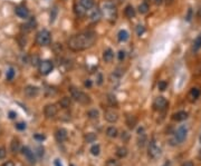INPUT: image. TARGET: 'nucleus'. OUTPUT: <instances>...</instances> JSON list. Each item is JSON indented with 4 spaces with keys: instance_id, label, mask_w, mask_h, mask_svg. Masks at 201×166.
<instances>
[{
    "instance_id": "obj_1",
    "label": "nucleus",
    "mask_w": 201,
    "mask_h": 166,
    "mask_svg": "<svg viewBox=\"0 0 201 166\" xmlns=\"http://www.w3.org/2000/svg\"><path fill=\"white\" fill-rule=\"evenodd\" d=\"M96 33L93 30H86L83 33L72 36L68 40V47L69 49L74 51H82V50L88 49L92 46H94L96 41Z\"/></svg>"
},
{
    "instance_id": "obj_2",
    "label": "nucleus",
    "mask_w": 201,
    "mask_h": 166,
    "mask_svg": "<svg viewBox=\"0 0 201 166\" xmlns=\"http://www.w3.org/2000/svg\"><path fill=\"white\" fill-rule=\"evenodd\" d=\"M102 13L105 16V18L108 21L111 22L115 21L117 18V9L112 1H106V2L103 4Z\"/></svg>"
},
{
    "instance_id": "obj_3",
    "label": "nucleus",
    "mask_w": 201,
    "mask_h": 166,
    "mask_svg": "<svg viewBox=\"0 0 201 166\" xmlns=\"http://www.w3.org/2000/svg\"><path fill=\"white\" fill-rule=\"evenodd\" d=\"M69 92H71V95H72V98H74L79 104H82V105H88V104H91V97L87 94L83 93L82 90L75 88V87H71Z\"/></svg>"
},
{
    "instance_id": "obj_4",
    "label": "nucleus",
    "mask_w": 201,
    "mask_h": 166,
    "mask_svg": "<svg viewBox=\"0 0 201 166\" xmlns=\"http://www.w3.org/2000/svg\"><path fill=\"white\" fill-rule=\"evenodd\" d=\"M50 40H51L50 33L46 29L40 30L36 36V43L39 46H47V45L50 44Z\"/></svg>"
},
{
    "instance_id": "obj_5",
    "label": "nucleus",
    "mask_w": 201,
    "mask_h": 166,
    "mask_svg": "<svg viewBox=\"0 0 201 166\" xmlns=\"http://www.w3.org/2000/svg\"><path fill=\"white\" fill-rule=\"evenodd\" d=\"M54 68V65L50 60H41L39 61V72L41 75H48L51 72Z\"/></svg>"
},
{
    "instance_id": "obj_6",
    "label": "nucleus",
    "mask_w": 201,
    "mask_h": 166,
    "mask_svg": "<svg viewBox=\"0 0 201 166\" xmlns=\"http://www.w3.org/2000/svg\"><path fill=\"white\" fill-rule=\"evenodd\" d=\"M148 152H149V156L152 158H158L161 155V148L155 144V142H150L149 143V147H148Z\"/></svg>"
},
{
    "instance_id": "obj_7",
    "label": "nucleus",
    "mask_w": 201,
    "mask_h": 166,
    "mask_svg": "<svg viewBox=\"0 0 201 166\" xmlns=\"http://www.w3.org/2000/svg\"><path fill=\"white\" fill-rule=\"evenodd\" d=\"M167 106H168V100L164 97L159 96V97H156L155 99H154L153 107H154V109H156V111H164L167 108Z\"/></svg>"
},
{
    "instance_id": "obj_8",
    "label": "nucleus",
    "mask_w": 201,
    "mask_h": 166,
    "mask_svg": "<svg viewBox=\"0 0 201 166\" xmlns=\"http://www.w3.org/2000/svg\"><path fill=\"white\" fill-rule=\"evenodd\" d=\"M187 133H188V129L185 126H181V127H179L177 129V132H175V136H174V140L177 142V144L179 143H182L185 137H187Z\"/></svg>"
},
{
    "instance_id": "obj_9",
    "label": "nucleus",
    "mask_w": 201,
    "mask_h": 166,
    "mask_svg": "<svg viewBox=\"0 0 201 166\" xmlns=\"http://www.w3.org/2000/svg\"><path fill=\"white\" fill-rule=\"evenodd\" d=\"M57 113H58V108H57L56 105H54V104L47 105L44 109V114L47 118H54V117L57 115Z\"/></svg>"
},
{
    "instance_id": "obj_10",
    "label": "nucleus",
    "mask_w": 201,
    "mask_h": 166,
    "mask_svg": "<svg viewBox=\"0 0 201 166\" xmlns=\"http://www.w3.org/2000/svg\"><path fill=\"white\" fill-rule=\"evenodd\" d=\"M39 93V89L38 87H36V86H31V85H29V86H26L25 89H24V94L26 97L28 98H34V97H36Z\"/></svg>"
},
{
    "instance_id": "obj_11",
    "label": "nucleus",
    "mask_w": 201,
    "mask_h": 166,
    "mask_svg": "<svg viewBox=\"0 0 201 166\" xmlns=\"http://www.w3.org/2000/svg\"><path fill=\"white\" fill-rule=\"evenodd\" d=\"M102 18V10L98 8H95L93 7L91 10H89V19L92 22H98Z\"/></svg>"
},
{
    "instance_id": "obj_12",
    "label": "nucleus",
    "mask_w": 201,
    "mask_h": 166,
    "mask_svg": "<svg viewBox=\"0 0 201 166\" xmlns=\"http://www.w3.org/2000/svg\"><path fill=\"white\" fill-rule=\"evenodd\" d=\"M68 137V133H67V131L65 128H59V129H57L55 133V138L56 140L58 142V143H63V142H65Z\"/></svg>"
},
{
    "instance_id": "obj_13",
    "label": "nucleus",
    "mask_w": 201,
    "mask_h": 166,
    "mask_svg": "<svg viewBox=\"0 0 201 166\" xmlns=\"http://www.w3.org/2000/svg\"><path fill=\"white\" fill-rule=\"evenodd\" d=\"M104 117L107 122L110 123H115L118 119V114H117L115 111L113 109H110V111H106L105 114H104Z\"/></svg>"
},
{
    "instance_id": "obj_14",
    "label": "nucleus",
    "mask_w": 201,
    "mask_h": 166,
    "mask_svg": "<svg viewBox=\"0 0 201 166\" xmlns=\"http://www.w3.org/2000/svg\"><path fill=\"white\" fill-rule=\"evenodd\" d=\"M74 11H75V13H76L77 17H84L86 15V12H87V10L81 4H78L77 1H76L75 6H74Z\"/></svg>"
},
{
    "instance_id": "obj_15",
    "label": "nucleus",
    "mask_w": 201,
    "mask_h": 166,
    "mask_svg": "<svg viewBox=\"0 0 201 166\" xmlns=\"http://www.w3.org/2000/svg\"><path fill=\"white\" fill-rule=\"evenodd\" d=\"M172 118L177 122H182V121H185L188 118V113L184 111H180L178 113H175Z\"/></svg>"
},
{
    "instance_id": "obj_16",
    "label": "nucleus",
    "mask_w": 201,
    "mask_h": 166,
    "mask_svg": "<svg viewBox=\"0 0 201 166\" xmlns=\"http://www.w3.org/2000/svg\"><path fill=\"white\" fill-rule=\"evenodd\" d=\"M16 15L19 18H24L25 19L29 15V11H28V9L26 7H18V8H16Z\"/></svg>"
},
{
    "instance_id": "obj_17",
    "label": "nucleus",
    "mask_w": 201,
    "mask_h": 166,
    "mask_svg": "<svg viewBox=\"0 0 201 166\" xmlns=\"http://www.w3.org/2000/svg\"><path fill=\"white\" fill-rule=\"evenodd\" d=\"M113 57H114V52L111 48H107L106 50H104L103 52V59L105 62H111L113 60Z\"/></svg>"
},
{
    "instance_id": "obj_18",
    "label": "nucleus",
    "mask_w": 201,
    "mask_h": 166,
    "mask_svg": "<svg viewBox=\"0 0 201 166\" xmlns=\"http://www.w3.org/2000/svg\"><path fill=\"white\" fill-rule=\"evenodd\" d=\"M136 124H138V118L135 116H133V115H128V116L126 117V125H128V128L133 129V128H135Z\"/></svg>"
},
{
    "instance_id": "obj_19",
    "label": "nucleus",
    "mask_w": 201,
    "mask_h": 166,
    "mask_svg": "<svg viewBox=\"0 0 201 166\" xmlns=\"http://www.w3.org/2000/svg\"><path fill=\"white\" fill-rule=\"evenodd\" d=\"M77 2L83 6L87 11L91 10V9L94 7V4H95L94 0H77Z\"/></svg>"
},
{
    "instance_id": "obj_20",
    "label": "nucleus",
    "mask_w": 201,
    "mask_h": 166,
    "mask_svg": "<svg viewBox=\"0 0 201 166\" xmlns=\"http://www.w3.org/2000/svg\"><path fill=\"white\" fill-rule=\"evenodd\" d=\"M22 153H24V155L26 156V157H27L28 160L31 162V163H33V162H35L34 152H31V150L28 148V147H24V148H22Z\"/></svg>"
},
{
    "instance_id": "obj_21",
    "label": "nucleus",
    "mask_w": 201,
    "mask_h": 166,
    "mask_svg": "<svg viewBox=\"0 0 201 166\" xmlns=\"http://www.w3.org/2000/svg\"><path fill=\"white\" fill-rule=\"evenodd\" d=\"M106 135L108 137H111V138H115L118 135V132H117V129L114 126H111V127H108L106 129Z\"/></svg>"
},
{
    "instance_id": "obj_22",
    "label": "nucleus",
    "mask_w": 201,
    "mask_h": 166,
    "mask_svg": "<svg viewBox=\"0 0 201 166\" xmlns=\"http://www.w3.org/2000/svg\"><path fill=\"white\" fill-rule=\"evenodd\" d=\"M59 105L63 108H69V106L72 105V99L69 97H63L61 100H59Z\"/></svg>"
},
{
    "instance_id": "obj_23",
    "label": "nucleus",
    "mask_w": 201,
    "mask_h": 166,
    "mask_svg": "<svg viewBox=\"0 0 201 166\" xmlns=\"http://www.w3.org/2000/svg\"><path fill=\"white\" fill-rule=\"evenodd\" d=\"M135 9H134L133 7L132 6L130 5V6H128L126 8H125V16L128 17V19H132V18H134L135 17Z\"/></svg>"
},
{
    "instance_id": "obj_24",
    "label": "nucleus",
    "mask_w": 201,
    "mask_h": 166,
    "mask_svg": "<svg viewBox=\"0 0 201 166\" xmlns=\"http://www.w3.org/2000/svg\"><path fill=\"white\" fill-rule=\"evenodd\" d=\"M200 95H201V90L199 88H197V87H195V88H192L190 90V97L192 99H198L200 97Z\"/></svg>"
},
{
    "instance_id": "obj_25",
    "label": "nucleus",
    "mask_w": 201,
    "mask_h": 166,
    "mask_svg": "<svg viewBox=\"0 0 201 166\" xmlns=\"http://www.w3.org/2000/svg\"><path fill=\"white\" fill-rule=\"evenodd\" d=\"M128 148L126 147H124V146H121V147H118L116 150V155L120 157V158H123V157H125V156L128 155Z\"/></svg>"
},
{
    "instance_id": "obj_26",
    "label": "nucleus",
    "mask_w": 201,
    "mask_h": 166,
    "mask_svg": "<svg viewBox=\"0 0 201 166\" xmlns=\"http://www.w3.org/2000/svg\"><path fill=\"white\" fill-rule=\"evenodd\" d=\"M139 12L140 13H142V15H144V13H146L148 11H149V9H150V7H149V4L148 2H142V4H140L139 5Z\"/></svg>"
},
{
    "instance_id": "obj_27",
    "label": "nucleus",
    "mask_w": 201,
    "mask_h": 166,
    "mask_svg": "<svg viewBox=\"0 0 201 166\" xmlns=\"http://www.w3.org/2000/svg\"><path fill=\"white\" fill-rule=\"evenodd\" d=\"M117 38H118V40L120 41H126L128 39V33L126 31V30H120V33H118V35H117Z\"/></svg>"
},
{
    "instance_id": "obj_28",
    "label": "nucleus",
    "mask_w": 201,
    "mask_h": 166,
    "mask_svg": "<svg viewBox=\"0 0 201 166\" xmlns=\"http://www.w3.org/2000/svg\"><path fill=\"white\" fill-rule=\"evenodd\" d=\"M87 116L91 119H97L98 116H100V113H98V111H96V109H91V111H87Z\"/></svg>"
},
{
    "instance_id": "obj_29",
    "label": "nucleus",
    "mask_w": 201,
    "mask_h": 166,
    "mask_svg": "<svg viewBox=\"0 0 201 166\" xmlns=\"http://www.w3.org/2000/svg\"><path fill=\"white\" fill-rule=\"evenodd\" d=\"M20 150V144L18 140H12L11 143V152L12 153H18Z\"/></svg>"
},
{
    "instance_id": "obj_30",
    "label": "nucleus",
    "mask_w": 201,
    "mask_h": 166,
    "mask_svg": "<svg viewBox=\"0 0 201 166\" xmlns=\"http://www.w3.org/2000/svg\"><path fill=\"white\" fill-rule=\"evenodd\" d=\"M200 48H201V35L195 38V43H193V50L195 51H198Z\"/></svg>"
},
{
    "instance_id": "obj_31",
    "label": "nucleus",
    "mask_w": 201,
    "mask_h": 166,
    "mask_svg": "<svg viewBox=\"0 0 201 166\" xmlns=\"http://www.w3.org/2000/svg\"><path fill=\"white\" fill-rule=\"evenodd\" d=\"M85 140L87 142V143H94L95 140H96V135L94 133H88L85 135Z\"/></svg>"
},
{
    "instance_id": "obj_32",
    "label": "nucleus",
    "mask_w": 201,
    "mask_h": 166,
    "mask_svg": "<svg viewBox=\"0 0 201 166\" xmlns=\"http://www.w3.org/2000/svg\"><path fill=\"white\" fill-rule=\"evenodd\" d=\"M138 143H139V146L140 147H143L146 143V135L145 134H140L139 136V139H138Z\"/></svg>"
},
{
    "instance_id": "obj_33",
    "label": "nucleus",
    "mask_w": 201,
    "mask_h": 166,
    "mask_svg": "<svg viewBox=\"0 0 201 166\" xmlns=\"http://www.w3.org/2000/svg\"><path fill=\"white\" fill-rule=\"evenodd\" d=\"M35 26H36V20H35V18H31V19L26 23V26H24V27H26L27 30H31V29L35 28Z\"/></svg>"
},
{
    "instance_id": "obj_34",
    "label": "nucleus",
    "mask_w": 201,
    "mask_h": 166,
    "mask_svg": "<svg viewBox=\"0 0 201 166\" xmlns=\"http://www.w3.org/2000/svg\"><path fill=\"white\" fill-rule=\"evenodd\" d=\"M15 69L14 68H9L8 70H7V74H6V77H7V79L8 80H12L14 79V77H15Z\"/></svg>"
},
{
    "instance_id": "obj_35",
    "label": "nucleus",
    "mask_w": 201,
    "mask_h": 166,
    "mask_svg": "<svg viewBox=\"0 0 201 166\" xmlns=\"http://www.w3.org/2000/svg\"><path fill=\"white\" fill-rule=\"evenodd\" d=\"M100 152H101L100 145H94V146H92V148H91V153H92L93 155L97 156L98 154H100Z\"/></svg>"
},
{
    "instance_id": "obj_36",
    "label": "nucleus",
    "mask_w": 201,
    "mask_h": 166,
    "mask_svg": "<svg viewBox=\"0 0 201 166\" xmlns=\"http://www.w3.org/2000/svg\"><path fill=\"white\" fill-rule=\"evenodd\" d=\"M168 87V83L167 82H164V80H161V82H159V84H158V88L160 89V90H165Z\"/></svg>"
},
{
    "instance_id": "obj_37",
    "label": "nucleus",
    "mask_w": 201,
    "mask_h": 166,
    "mask_svg": "<svg viewBox=\"0 0 201 166\" xmlns=\"http://www.w3.org/2000/svg\"><path fill=\"white\" fill-rule=\"evenodd\" d=\"M108 101L111 103V105L112 106H114V105H117V101L116 99H115V96H113V95H108Z\"/></svg>"
},
{
    "instance_id": "obj_38",
    "label": "nucleus",
    "mask_w": 201,
    "mask_h": 166,
    "mask_svg": "<svg viewBox=\"0 0 201 166\" xmlns=\"http://www.w3.org/2000/svg\"><path fill=\"white\" fill-rule=\"evenodd\" d=\"M6 154H7V152L4 147H0V160H4L6 157Z\"/></svg>"
},
{
    "instance_id": "obj_39",
    "label": "nucleus",
    "mask_w": 201,
    "mask_h": 166,
    "mask_svg": "<svg viewBox=\"0 0 201 166\" xmlns=\"http://www.w3.org/2000/svg\"><path fill=\"white\" fill-rule=\"evenodd\" d=\"M144 31H145V29H144V27H143V26H138V28H136V33H138V35H139V36H141V35L144 33Z\"/></svg>"
},
{
    "instance_id": "obj_40",
    "label": "nucleus",
    "mask_w": 201,
    "mask_h": 166,
    "mask_svg": "<svg viewBox=\"0 0 201 166\" xmlns=\"http://www.w3.org/2000/svg\"><path fill=\"white\" fill-rule=\"evenodd\" d=\"M124 58H125V52H124L123 50H120V51H118V60L123 61L124 60Z\"/></svg>"
},
{
    "instance_id": "obj_41",
    "label": "nucleus",
    "mask_w": 201,
    "mask_h": 166,
    "mask_svg": "<svg viewBox=\"0 0 201 166\" xmlns=\"http://www.w3.org/2000/svg\"><path fill=\"white\" fill-rule=\"evenodd\" d=\"M16 128L17 129H19V131H22V129L26 128V124H24V123H18L16 125Z\"/></svg>"
},
{
    "instance_id": "obj_42",
    "label": "nucleus",
    "mask_w": 201,
    "mask_h": 166,
    "mask_svg": "<svg viewBox=\"0 0 201 166\" xmlns=\"http://www.w3.org/2000/svg\"><path fill=\"white\" fill-rule=\"evenodd\" d=\"M191 18H192V9H189V10H188V15L185 16V20H187V21H190Z\"/></svg>"
},
{
    "instance_id": "obj_43",
    "label": "nucleus",
    "mask_w": 201,
    "mask_h": 166,
    "mask_svg": "<svg viewBox=\"0 0 201 166\" xmlns=\"http://www.w3.org/2000/svg\"><path fill=\"white\" fill-rule=\"evenodd\" d=\"M84 86L85 87H92V80L91 79H87V80H85V83H84Z\"/></svg>"
},
{
    "instance_id": "obj_44",
    "label": "nucleus",
    "mask_w": 201,
    "mask_h": 166,
    "mask_svg": "<svg viewBox=\"0 0 201 166\" xmlns=\"http://www.w3.org/2000/svg\"><path fill=\"white\" fill-rule=\"evenodd\" d=\"M35 138L38 139V140H44L45 136H44V135H39V134H36V135H35Z\"/></svg>"
},
{
    "instance_id": "obj_45",
    "label": "nucleus",
    "mask_w": 201,
    "mask_h": 166,
    "mask_svg": "<svg viewBox=\"0 0 201 166\" xmlns=\"http://www.w3.org/2000/svg\"><path fill=\"white\" fill-rule=\"evenodd\" d=\"M181 166H195V164H193V162L188 161V162H184V163Z\"/></svg>"
},
{
    "instance_id": "obj_46",
    "label": "nucleus",
    "mask_w": 201,
    "mask_h": 166,
    "mask_svg": "<svg viewBox=\"0 0 201 166\" xmlns=\"http://www.w3.org/2000/svg\"><path fill=\"white\" fill-rule=\"evenodd\" d=\"M122 139L123 140H128V134L126 132H123L122 133Z\"/></svg>"
},
{
    "instance_id": "obj_47",
    "label": "nucleus",
    "mask_w": 201,
    "mask_h": 166,
    "mask_svg": "<svg viewBox=\"0 0 201 166\" xmlns=\"http://www.w3.org/2000/svg\"><path fill=\"white\" fill-rule=\"evenodd\" d=\"M9 117H10L11 119H15L17 117V114L16 113H14V111H9Z\"/></svg>"
},
{
    "instance_id": "obj_48",
    "label": "nucleus",
    "mask_w": 201,
    "mask_h": 166,
    "mask_svg": "<svg viewBox=\"0 0 201 166\" xmlns=\"http://www.w3.org/2000/svg\"><path fill=\"white\" fill-rule=\"evenodd\" d=\"M2 166H15V164H14V163H12V162H6L5 164H4V165Z\"/></svg>"
},
{
    "instance_id": "obj_49",
    "label": "nucleus",
    "mask_w": 201,
    "mask_h": 166,
    "mask_svg": "<svg viewBox=\"0 0 201 166\" xmlns=\"http://www.w3.org/2000/svg\"><path fill=\"white\" fill-rule=\"evenodd\" d=\"M162 2H163V0H154V4H155L156 6L162 5Z\"/></svg>"
},
{
    "instance_id": "obj_50",
    "label": "nucleus",
    "mask_w": 201,
    "mask_h": 166,
    "mask_svg": "<svg viewBox=\"0 0 201 166\" xmlns=\"http://www.w3.org/2000/svg\"><path fill=\"white\" fill-rule=\"evenodd\" d=\"M102 80H103L102 75H98V82H97V84H98V85H101V84H102Z\"/></svg>"
},
{
    "instance_id": "obj_51",
    "label": "nucleus",
    "mask_w": 201,
    "mask_h": 166,
    "mask_svg": "<svg viewBox=\"0 0 201 166\" xmlns=\"http://www.w3.org/2000/svg\"><path fill=\"white\" fill-rule=\"evenodd\" d=\"M55 166H61V164L59 163V161H58V160H56V161H55Z\"/></svg>"
},
{
    "instance_id": "obj_52",
    "label": "nucleus",
    "mask_w": 201,
    "mask_h": 166,
    "mask_svg": "<svg viewBox=\"0 0 201 166\" xmlns=\"http://www.w3.org/2000/svg\"><path fill=\"white\" fill-rule=\"evenodd\" d=\"M198 17H199V18L201 19V8L199 9V11H198Z\"/></svg>"
},
{
    "instance_id": "obj_53",
    "label": "nucleus",
    "mask_w": 201,
    "mask_h": 166,
    "mask_svg": "<svg viewBox=\"0 0 201 166\" xmlns=\"http://www.w3.org/2000/svg\"><path fill=\"white\" fill-rule=\"evenodd\" d=\"M162 166H170V162H167L164 165H162Z\"/></svg>"
},
{
    "instance_id": "obj_54",
    "label": "nucleus",
    "mask_w": 201,
    "mask_h": 166,
    "mask_svg": "<svg viewBox=\"0 0 201 166\" xmlns=\"http://www.w3.org/2000/svg\"><path fill=\"white\" fill-rule=\"evenodd\" d=\"M146 1H149V0H145V2H146Z\"/></svg>"
},
{
    "instance_id": "obj_55",
    "label": "nucleus",
    "mask_w": 201,
    "mask_h": 166,
    "mask_svg": "<svg viewBox=\"0 0 201 166\" xmlns=\"http://www.w3.org/2000/svg\"><path fill=\"white\" fill-rule=\"evenodd\" d=\"M200 138H201V137H200Z\"/></svg>"
},
{
    "instance_id": "obj_56",
    "label": "nucleus",
    "mask_w": 201,
    "mask_h": 166,
    "mask_svg": "<svg viewBox=\"0 0 201 166\" xmlns=\"http://www.w3.org/2000/svg\"><path fill=\"white\" fill-rule=\"evenodd\" d=\"M72 166H73V165H72Z\"/></svg>"
}]
</instances>
